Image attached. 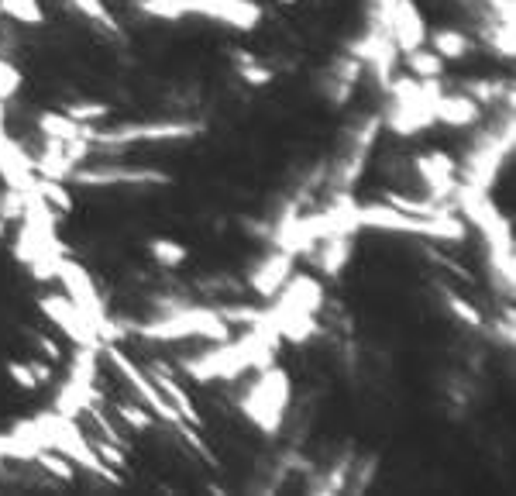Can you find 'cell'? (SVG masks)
<instances>
[{"instance_id": "ac0fdd59", "label": "cell", "mask_w": 516, "mask_h": 496, "mask_svg": "<svg viewBox=\"0 0 516 496\" xmlns=\"http://www.w3.org/2000/svg\"><path fill=\"white\" fill-rule=\"evenodd\" d=\"M148 248H152V259L159 262L162 269H179L186 262V245L172 242V238H152Z\"/></svg>"}, {"instance_id": "2e32d148", "label": "cell", "mask_w": 516, "mask_h": 496, "mask_svg": "<svg viewBox=\"0 0 516 496\" xmlns=\"http://www.w3.org/2000/svg\"><path fill=\"white\" fill-rule=\"evenodd\" d=\"M0 14L14 18L18 25L28 28H42L45 25V7L38 0H0Z\"/></svg>"}, {"instance_id": "484cf974", "label": "cell", "mask_w": 516, "mask_h": 496, "mask_svg": "<svg viewBox=\"0 0 516 496\" xmlns=\"http://www.w3.org/2000/svg\"><path fill=\"white\" fill-rule=\"evenodd\" d=\"M28 366H31V372H35L38 386H49V383H52V376H56V369H52V362H42V359H28Z\"/></svg>"}, {"instance_id": "4fadbf2b", "label": "cell", "mask_w": 516, "mask_h": 496, "mask_svg": "<svg viewBox=\"0 0 516 496\" xmlns=\"http://www.w3.org/2000/svg\"><path fill=\"white\" fill-rule=\"evenodd\" d=\"M31 190H35L38 197H42L45 204H49L59 217L62 214H73V193H69L66 180H45V176H35Z\"/></svg>"}, {"instance_id": "8992f818", "label": "cell", "mask_w": 516, "mask_h": 496, "mask_svg": "<svg viewBox=\"0 0 516 496\" xmlns=\"http://www.w3.org/2000/svg\"><path fill=\"white\" fill-rule=\"evenodd\" d=\"M38 307H42V314L49 317L76 348H104V341H100L97 328L90 324V317H86L66 293H49V297H42Z\"/></svg>"}, {"instance_id": "277c9868", "label": "cell", "mask_w": 516, "mask_h": 496, "mask_svg": "<svg viewBox=\"0 0 516 496\" xmlns=\"http://www.w3.org/2000/svg\"><path fill=\"white\" fill-rule=\"evenodd\" d=\"M69 183L76 186H166L169 176L159 169H138V166H121V162H90V166H76L69 173Z\"/></svg>"}, {"instance_id": "8fae6325", "label": "cell", "mask_w": 516, "mask_h": 496, "mask_svg": "<svg viewBox=\"0 0 516 496\" xmlns=\"http://www.w3.org/2000/svg\"><path fill=\"white\" fill-rule=\"evenodd\" d=\"M38 131H42L45 138H56V142H69V138H80V135L90 138L93 128L90 124H76L62 111H45V114H38Z\"/></svg>"}, {"instance_id": "ba28073f", "label": "cell", "mask_w": 516, "mask_h": 496, "mask_svg": "<svg viewBox=\"0 0 516 496\" xmlns=\"http://www.w3.org/2000/svg\"><path fill=\"white\" fill-rule=\"evenodd\" d=\"M293 252H283V248H276L272 255H265L262 262L255 266V273L248 276V286H252L255 297L262 300H276V293L286 286V279L293 276Z\"/></svg>"}, {"instance_id": "6da1fadb", "label": "cell", "mask_w": 516, "mask_h": 496, "mask_svg": "<svg viewBox=\"0 0 516 496\" xmlns=\"http://www.w3.org/2000/svg\"><path fill=\"white\" fill-rule=\"evenodd\" d=\"M138 335L148 341H190V338H207L214 345L231 338V328L224 324V317L214 307H179L172 314H159L152 324L138 328Z\"/></svg>"}, {"instance_id": "7c38bea8", "label": "cell", "mask_w": 516, "mask_h": 496, "mask_svg": "<svg viewBox=\"0 0 516 496\" xmlns=\"http://www.w3.org/2000/svg\"><path fill=\"white\" fill-rule=\"evenodd\" d=\"M430 49L444 62H451V59H465L468 52L475 49V42L461 28H437L434 35H430Z\"/></svg>"}, {"instance_id": "5bb4252c", "label": "cell", "mask_w": 516, "mask_h": 496, "mask_svg": "<svg viewBox=\"0 0 516 496\" xmlns=\"http://www.w3.org/2000/svg\"><path fill=\"white\" fill-rule=\"evenodd\" d=\"M31 462H35L38 469L45 472V476L56 479V483H76V465L69 462L62 452H56V448H38Z\"/></svg>"}, {"instance_id": "7a4b0ae2", "label": "cell", "mask_w": 516, "mask_h": 496, "mask_svg": "<svg viewBox=\"0 0 516 496\" xmlns=\"http://www.w3.org/2000/svg\"><path fill=\"white\" fill-rule=\"evenodd\" d=\"M286 403H289V376L283 369L269 366L258 369V379L245 390L238 407L258 431L272 438V434H279V428H283Z\"/></svg>"}, {"instance_id": "52a82bcc", "label": "cell", "mask_w": 516, "mask_h": 496, "mask_svg": "<svg viewBox=\"0 0 516 496\" xmlns=\"http://www.w3.org/2000/svg\"><path fill=\"white\" fill-rule=\"evenodd\" d=\"M389 38L400 52H413L427 45V21L413 0H393V7H389Z\"/></svg>"}, {"instance_id": "5b68a950", "label": "cell", "mask_w": 516, "mask_h": 496, "mask_svg": "<svg viewBox=\"0 0 516 496\" xmlns=\"http://www.w3.org/2000/svg\"><path fill=\"white\" fill-rule=\"evenodd\" d=\"M56 279L62 283V290H66V297L73 300V304L80 307L86 317H90V324L97 328V335H100V331H104V324H107V317H111V314H107V304L100 300L93 276L86 273L80 262H73L69 255H62L59 269H56Z\"/></svg>"}, {"instance_id": "30bf717a", "label": "cell", "mask_w": 516, "mask_h": 496, "mask_svg": "<svg viewBox=\"0 0 516 496\" xmlns=\"http://www.w3.org/2000/svg\"><path fill=\"white\" fill-rule=\"evenodd\" d=\"M351 248H355V235H327L317 242V252L310 248V262L324 276H341L351 259Z\"/></svg>"}, {"instance_id": "4316f807", "label": "cell", "mask_w": 516, "mask_h": 496, "mask_svg": "<svg viewBox=\"0 0 516 496\" xmlns=\"http://www.w3.org/2000/svg\"><path fill=\"white\" fill-rule=\"evenodd\" d=\"M35 345L42 348L45 359H49V362H62V348H59L49 335H35Z\"/></svg>"}, {"instance_id": "9a60e30c", "label": "cell", "mask_w": 516, "mask_h": 496, "mask_svg": "<svg viewBox=\"0 0 516 496\" xmlns=\"http://www.w3.org/2000/svg\"><path fill=\"white\" fill-rule=\"evenodd\" d=\"M403 56L417 80H441L444 76V59L437 56L434 49H427V45H420V49H413V52H403Z\"/></svg>"}, {"instance_id": "7402d4cb", "label": "cell", "mask_w": 516, "mask_h": 496, "mask_svg": "<svg viewBox=\"0 0 516 496\" xmlns=\"http://www.w3.org/2000/svg\"><path fill=\"white\" fill-rule=\"evenodd\" d=\"M21 214H25V190L7 186V190L0 193V221L14 224V221H21Z\"/></svg>"}, {"instance_id": "603a6c76", "label": "cell", "mask_w": 516, "mask_h": 496, "mask_svg": "<svg viewBox=\"0 0 516 496\" xmlns=\"http://www.w3.org/2000/svg\"><path fill=\"white\" fill-rule=\"evenodd\" d=\"M18 90H21V69L0 56V100L7 104Z\"/></svg>"}, {"instance_id": "9c48e42d", "label": "cell", "mask_w": 516, "mask_h": 496, "mask_svg": "<svg viewBox=\"0 0 516 496\" xmlns=\"http://www.w3.org/2000/svg\"><path fill=\"white\" fill-rule=\"evenodd\" d=\"M430 111H434V124H448V128H472V124H479L482 118V107L461 90L455 93L444 90L441 97L430 104Z\"/></svg>"}, {"instance_id": "d4e9b609", "label": "cell", "mask_w": 516, "mask_h": 496, "mask_svg": "<svg viewBox=\"0 0 516 496\" xmlns=\"http://www.w3.org/2000/svg\"><path fill=\"white\" fill-rule=\"evenodd\" d=\"M7 376L14 379V386L18 390H38V379H35V372H31L28 362H7Z\"/></svg>"}, {"instance_id": "e0dca14e", "label": "cell", "mask_w": 516, "mask_h": 496, "mask_svg": "<svg viewBox=\"0 0 516 496\" xmlns=\"http://www.w3.org/2000/svg\"><path fill=\"white\" fill-rule=\"evenodd\" d=\"M114 414H117V421L128 424V428L135 431V434H145L155 424V414L145 407L142 400H121V403H117Z\"/></svg>"}, {"instance_id": "ffe728a7", "label": "cell", "mask_w": 516, "mask_h": 496, "mask_svg": "<svg viewBox=\"0 0 516 496\" xmlns=\"http://www.w3.org/2000/svg\"><path fill=\"white\" fill-rule=\"evenodd\" d=\"M69 4H73L86 21H97V25L104 28V31H111V35H117V18H114L111 11H107L104 0H69Z\"/></svg>"}, {"instance_id": "d6986e66", "label": "cell", "mask_w": 516, "mask_h": 496, "mask_svg": "<svg viewBox=\"0 0 516 496\" xmlns=\"http://www.w3.org/2000/svg\"><path fill=\"white\" fill-rule=\"evenodd\" d=\"M62 114H69L76 124H97L104 118H111V104H100V100H76V104H66Z\"/></svg>"}, {"instance_id": "3957f363", "label": "cell", "mask_w": 516, "mask_h": 496, "mask_svg": "<svg viewBox=\"0 0 516 496\" xmlns=\"http://www.w3.org/2000/svg\"><path fill=\"white\" fill-rule=\"evenodd\" d=\"M203 124L197 121H128L117 128H93L90 142L93 145H135V142H183V138H197Z\"/></svg>"}, {"instance_id": "44dd1931", "label": "cell", "mask_w": 516, "mask_h": 496, "mask_svg": "<svg viewBox=\"0 0 516 496\" xmlns=\"http://www.w3.org/2000/svg\"><path fill=\"white\" fill-rule=\"evenodd\" d=\"M441 293H444V300H448V307H451V314L455 317H461V321H465V328H475V331H482V314L479 310H475L472 304H468L465 297H458L455 290H448V286H441Z\"/></svg>"}, {"instance_id": "cb8c5ba5", "label": "cell", "mask_w": 516, "mask_h": 496, "mask_svg": "<svg viewBox=\"0 0 516 496\" xmlns=\"http://www.w3.org/2000/svg\"><path fill=\"white\" fill-rule=\"evenodd\" d=\"M238 76L248 83V87H269V83L276 80V73H272L269 66H262V59L248 62V66H238Z\"/></svg>"}, {"instance_id": "f1b7e54d", "label": "cell", "mask_w": 516, "mask_h": 496, "mask_svg": "<svg viewBox=\"0 0 516 496\" xmlns=\"http://www.w3.org/2000/svg\"><path fill=\"white\" fill-rule=\"evenodd\" d=\"M0 21H4V14H0Z\"/></svg>"}, {"instance_id": "83f0119b", "label": "cell", "mask_w": 516, "mask_h": 496, "mask_svg": "<svg viewBox=\"0 0 516 496\" xmlns=\"http://www.w3.org/2000/svg\"><path fill=\"white\" fill-rule=\"evenodd\" d=\"M276 4H289V7H293V4H296V0H276Z\"/></svg>"}]
</instances>
